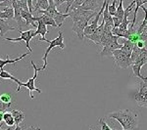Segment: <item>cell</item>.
Instances as JSON below:
<instances>
[{
  "label": "cell",
  "instance_id": "1",
  "mask_svg": "<svg viewBox=\"0 0 147 130\" xmlns=\"http://www.w3.org/2000/svg\"><path fill=\"white\" fill-rule=\"evenodd\" d=\"M108 117L117 120L124 129L136 130L138 126V115L134 110H119L109 113Z\"/></svg>",
  "mask_w": 147,
  "mask_h": 130
},
{
  "label": "cell",
  "instance_id": "2",
  "mask_svg": "<svg viewBox=\"0 0 147 130\" xmlns=\"http://www.w3.org/2000/svg\"><path fill=\"white\" fill-rule=\"evenodd\" d=\"M134 101L138 107L147 108V78L138 79V86L137 90L132 96Z\"/></svg>",
  "mask_w": 147,
  "mask_h": 130
},
{
  "label": "cell",
  "instance_id": "3",
  "mask_svg": "<svg viewBox=\"0 0 147 130\" xmlns=\"http://www.w3.org/2000/svg\"><path fill=\"white\" fill-rule=\"evenodd\" d=\"M30 64H32V68H34V76H32V78L28 79V82H25V83H24V82H21V83L18 85L17 92H20L21 87H26V88H28V91H30V97L32 99H34V96L32 95V92H34V91H36L37 93H39V94L41 93V90H40V88H36V87H35V81H36V78H37V74H38L39 70H41V68H37L34 61H32Z\"/></svg>",
  "mask_w": 147,
  "mask_h": 130
},
{
  "label": "cell",
  "instance_id": "4",
  "mask_svg": "<svg viewBox=\"0 0 147 130\" xmlns=\"http://www.w3.org/2000/svg\"><path fill=\"white\" fill-rule=\"evenodd\" d=\"M114 63L118 66V67L122 68H127L131 67V60H130V55L123 50L122 48L115 50L113 53Z\"/></svg>",
  "mask_w": 147,
  "mask_h": 130
},
{
  "label": "cell",
  "instance_id": "5",
  "mask_svg": "<svg viewBox=\"0 0 147 130\" xmlns=\"http://www.w3.org/2000/svg\"><path fill=\"white\" fill-rule=\"evenodd\" d=\"M46 42H47V43H49V46H48V48L46 49L45 54H44L43 58H42L44 64H43V66L41 67V70H44L46 68V67H47V57H48V54L52 51V49H53L54 47H59V48H61V49H65L64 37H63L62 32H59V35L56 37L55 39H53V40H48V39H47Z\"/></svg>",
  "mask_w": 147,
  "mask_h": 130
},
{
  "label": "cell",
  "instance_id": "6",
  "mask_svg": "<svg viewBox=\"0 0 147 130\" xmlns=\"http://www.w3.org/2000/svg\"><path fill=\"white\" fill-rule=\"evenodd\" d=\"M119 38H120L119 36H116V35H114V36L112 37V39L109 40L107 43L103 46V49L101 50L99 55H100L101 57L112 56L114 51L122 48L123 44H119V42H118V39H119Z\"/></svg>",
  "mask_w": 147,
  "mask_h": 130
},
{
  "label": "cell",
  "instance_id": "7",
  "mask_svg": "<svg viewBox=\"0 0 147 130\" xmlns=\"http://www.w3.org/2000/svg\"><path fill=\"white\" fill-rule=\"evenodd\" d=\"M146 62H147V48H144L140 55L137 57L136 60L131 65V68L134 70V74L136 77H138L140 79H144V76H142L140 74V70L142 66L145 65Z\"/></svg>",
  "mask_w": 147,
  "mask_h": 130
},
{
  "label": "cell",
  "instance_id": "8",
  "mask_svg": "<svg viewBox=\"0 0 147 130\" xmlns=\"http://www.w3.org/2000/svg\"><path fill=\"white\" fill-rule=\"evenodd\" d=\"M19 32H20L21 36L18 37V38H5V40H7V41H22V40H24V41H26V45H27V48L28 52H32V49H30V40H32V37L36 36L35 35V30L34 29H28V30H26V31H23V30H19Z\"/></svg>",
  "mask_w": 147,
  "mask_h": 130
},
{
  "label": "cell",
  "instance_id": "9",
  "mask_svg": "<svg viewBox=\"0 0 147 130\" xmlns=\"http://www.w3.org/2000/svg\"><path fill=\"white\" fill-rule=\"evenodd\" d=\"M88 19H85V20H77V21H73L74 22V25L72 30L77 34V36L79 37L80 40H84V29L85 27L88 25L89 23Z\"/></svg>",
  "mask_w": 147,
  "mask_h": 130
},
{
  "label": "cell",
  "instance_id": "10",
  "mask_svg": "<svg viewBox=\"0 0 147 130\" xmlns=\"http://www.w3.org/2000/svg\"><path fill=\"white\" fill-rule=\"evenodd\" d=\"M104 27H105V21L102 20L101 25L98 27V28L96 29V31L94 32V34H92V35H90L89 37H87V39L91 40V41L94 42L95 44H98V45H100V44H101L102 35H103V32H104Z\"/></svg>",
  "mask_w": 147,
  "mask_h": 130
},
{
  "label": "cell",
  "instance_id": "11",
  "mask_svg": "<svg viewBox=\"0 0 147 130\" xmlns=\"http://www.w3.org/2000/svg\"><path fill=\"white\" fill-rule=\"evenodd\" d=\"M48 32L47 30V27L46 25L42 22L41 20H37V27L36 30H35V35H41V37L39 38V41H47V39L45 38V35Z\"/></svg>",
  "mask_w": 147,
  "mask_h": 130
},
{
  "label": "cell",
  "instance_id": "12",
  "mask_svg": "<svg viewBox=\"0 0 147 130\" xmlns=\"http://www.w3.org/2000/svg\"><path fill=\"white\" fill-rule=\"evenodd\" d=\"M30 52H28V53H25V54H23L22 56L19 57V58L13 59V60H10V59H8L9 56L7 55L5 60H2V59H0V70H2L4 68V67H5L6 65H8V64H15L16 62H18V61H21L22 59L25 58V57H27V56L30 55Z\"/></svg>",
  "mask_w": 147,
  "mask_h": 130
},
{
  "label": "cell",
  "instance_id": "13",
  "mask_svg": "<svg viewBox=\"0 0 147 130\" xmlns=\"http://www.w3.org/2000/svg\"><path fill=\"white\" fill-rule=\"evenodd\" d=\"M79 8L82 9V10L97 11V9H98V2H97V0H86Z\"/></svg>",
  "mask_w": 147,
  "mask_h": 130
},
{
  "label": "cell",
  "instance_id": "14",
  "mask_svg": "<svg viewBox=\"0 0 147 130\" xmlns=\"http://www.w3.org/2000/svg\"><path fill=\"white\" fill-rule=\"evenodd\" d=\"M69 17H71V13H70V12H69V13L64 14V13H61V12L57 11L56 13H55V15H54L53 19L55 20V22L57 23V25H58V27L60 28L61 27H62L63 23L66 21V19L69 18Z\"/></svg>",
  "mask_w": 147,
  "mask_h": 130
},
{
  "label": "cell",
  "instance_id": "15",
  "mask_svg": "<svg viewBox=\"0 0 147 130\" xmlns=\"http://www.w3.org/2000/svg\"><path fill=\"white\" fill-rule=\"evenodd\" d=\"M15 11L13 7H4V10L0 11V19L3 20H11L14 19Z\"/></svg>",
  "mask_w": 147,
  "mask_h": 130
},
{
  "label": "cell",
  "instance_id": "16",
  "mask_svg": "<svg viewBox=\"0 0 147 130\" xmlns=\"http://www.w3.org/2000/svg\"><path fill=\"white\" fill-rule=\"evenodd\" d=\"M11 113L14 117V120H15L16 126H20V123L23 122L24 119H25V113H24L23 111L20 110H13Z\"/></svg>",
  "mask_w": 147,
  "mask_h": 130
},
{
  "label": "cell",
  "instance_id": "17",
  "mask_svg": "<svg viewBox=\"0 0 147 130\" xmlns=\"http://www.w3.org/2000/svg\"><path fill=\"white\" fill-rule=\"evenodd\" d=\"M37 20H41L46 25H51L52 27H58L55 20H54L53 18H51L50 16L41 15V16H39V17H35V21H36V22H37Z\"/></svg>",
  "mask_w": 147,
  "mask_h": 130
},
{
  "label": "cell",
  "instance_id": "18",
  "mask_svg": "<svg viewBox=\"0 0 147 130\" xmlns=\"http://www.w3.org/2000/svg\"><path fill=\"white\" fill-rule=\"evenodd\" d=\"M15 29L16 28L11 27V25L6 22V20L0 19V34H1L2 36H3L7 31H9V30H15Z\"/></svg>",
  "mask_w": 147,
  "mask_h": 130
},
{
  "label": "cell",
  "instance_id": "19",
  "mask_svg": "<svg viewBox=\"0 0 147 130\" xmlns=\"http://www.w3.org/2000/svg\"><path fill=\"white\" fill-rule=\"evenodd\" d=\"M134 42H132L131 40L129 39H125V42H123V47L122 49L124 50L125 53H127L129 55L131 56L132 50H134Z\"/></svg>",
  "mask_w": 147,
  "mask_h": 130
},
{
  "label": "cell",
  "instance_id": "20",
  "mask_svg": "<svg viewBox=\"0 0 147 130\" xmlns=\"http://www.w3.org/2000/svg\"><path fill=\"white\" fill-rule=\"evenodd\" d=\"M49 6L48 0H36V4H35L34 12L38 11V10H46Z\"/></svg>",
  "mask_w": 147,
  "mask_h": 130
},
{
  "label": "cell",
  "instance_id": "21",
  "mask_svg": "<svg viewBox=\"0 0 147 130\" xmlns=\"http://www.w3.org/2000/svg\"><path fill=\"white\" fill-rule=\"evenodd\" d=\"M4 122H5V124L9 127L14 126L15 120H14V117H13V115H12L11 112H7L4 113Z\"/></svg>",
  "mask_w": 147,
  "mask_h": 130
},
{
  "label": "cell",
  "instance_id": "22",
  "mask_svg": "<svg viewBox=\"0 0 147 130\" xmlns=\"http://www.w3.org/2000/svg\"><path fill=\"white\" fill-rule=\"evenodd\" d=\"M0 78H4V79H11L13 80L14 82H16L18 85L21 83V81L19 79H17L16 77H14L13 75H12L11 74H9L8 72H6V70H2L1 72H0Z\"/></svg>",
  "mask_w": 147,
  "mask_h": 130
},
{
  "label": "cell",
  "instance_id": "23",
  "mask_svg": "<svg viewBox=\"0 0 147 130\" xmlns=\"http://www.w3.org/2000/svg\"><path fill=\"white\" fill-rule=\"evenodd\" d=\"M0 99L1 101H3L4 103H7V104H12V95L9 93H3L0 95Z\"/></svg>",
  "mask_w": 147,
  "mask_h": 130
},
{
  "label": "cell",
  "instance_id": "24",
  "mask_svg": "<svg viewBox=\"0 0 147 130\" xmlns=\"http://www.w3.org/2000/svg\"><path fill=\"white\" fill-rule=\"evenodd\" d=\"M85 1H86V0H75V1H74V3L72 4V6H71V8H70L71 11L75 10V9H78L79 7L82 6Z\"/></svg>",
  "mask_w": 147,
  "mask_h": 130
},
{
  "label": "cell",
  "instance_id": "25",
  "mask_svg": "<svg viewBox=\"0 0 147 130\" xmlns=\"http://www.w3.org/2000/svg\"><path fill=\"white\" fill-rule=\"evenodd\" d=\"M17 4L21 7L22 9L26 11H30L28 10V0H16Z\"/></svg>",
  "mask_w": 147,
  "mask_h": 130
},
{
  "label": "cell",
  "instance_id": "26",
  "mask_svg": "<svg viewBox=\"0 0 147 130\" xmlns=\"http://www.w3.org/2000/svg\"><path fill=\"white\" fill-rule=\"evenodd\" d=\"M11 107H12V104L4 103L3 101H1V99H0V113L5 112L6 110H8V109Z\"/></svg>",
  "mask_w": 147,
  "mask_h": 130
},
{
  "label": "cell",
  "instance_id": "27",
  "mask_svg": "<svg viewBox=\"0 0 147 130\" xmlns=\"http://www.w3.org/2000/svg\"><path fill=\"white\" fill-rule=\"evenodd\" d=\"M98 122H99V124L101 125V130H113L107 123H106V121H104L103 119H99Z\"/></svg>",
  "mask_w": 147,
  "mask_h": 130
},
{
  "label": "cell",
  "instance_id": "28",
  "mask_svg": "<svg viewBox=\"0 0 147 130\" xmlns=\"http://www.w3.org/2000/svg\"><path fill=\"white\" fill-rule=\"evenodd\" d=\"M113 22H114V27H119L123 22V20L118 17H113Z\"/></svg>",
  "mask_w": 147,
  "mask_h": 130
},
{
  "label": "cell",
  "instance_id": "29",
  "mask_svg": "<svg viewBox=\"0 0 147 130\" xmlns=\"http://www.w3.org/2000/svg\"><path fill=\"white\" fill-rule=\"evenodd\" d=\"M141 8H142V10L144 11V13H145V18H144V20L142 21L140 25H142V27H145V25H147V8H145L144 6H142Z\"/></svg>",
  "mask_w": 147,
  "mask_h": 130
},
{
  "label": "cell",
  "instance_id": "30",
  "mask_svg": "<svg viewBox=\"0 0 147 130\" xmlns=\"http://www.w3.org/2000/svg\"><path fill=\"white\" fill-rule=\"evenodd\" d=\"M32 1H36V0H28V10H30V12L32 14V12H34V6L32 5Z\"/></svg>",
  "mask_w": 147,
  "mask_h": 130
},
{
  "label": "cell",
  "instance_id": "31",
  "mask_svg": "<svg viewBox=\"0 0 147 130\" xmlns=\"http://www.w3.org/2000/svg\"><path fill=\"white\" fill-rule=\"evenodd\" d=\"M139 40H142V41H147V29L144 30L142 34L139 35Z\"/></svg>",
  "mask_w": 147,
  "mask_h": 130
},
{
  "label": "cell",
  "instance_id": "32",
  "mask_svg": "<svg viewBox=\"0 0 147 130\" xmlns=\"http://www.w3.org/2000/svg\"><path fill=\"white\" fill-rule=\"evenodd\" d=\"M136 45L139 48H144L145 47V41H142V40H138L137 42H136Z\"/></svg>",
  "mask_w": 147,
  "mask_h": 130
},
{
  "label": "cell",
  "instance_id": "33",
  "mask_svg": "<svg viewBox=\"0 0 147 130\" xmlns=\"http://www.w3.org/2000/svg\"><path fill=\"white\" fill-rule=\"evenodd\" d=\"M67 1H68V0H54L56 7H59L60 5H62L63 3H65V2H67Z\"/></svg>",
  "mask_w": 147,
  "mask_h": 130
},
{
  "label": "cell",
  "instance_id": "34",
  "mask_svg": "<svg viewBox=\"0 0 147 130\" xmlns=\"http://www.w3.org/2000/svg\"><path fill=\"white\" fill-rule=\"evenodd\" d=\"M27 130H40V127H38V126L35 127V126H32H32H28Z\"/></svg>",
  "mask_w": 147,
  "mask_h": 130
},
{
  "label": "cell",
  "instance_id": "35",
  "mask_svg": "<svg viewBox=\"0 0 147 130\" xmlns=\"http://www.w3.org/2000/svg\"><path fill=\"white\" fill-rule=\"evenodd\" d=\"M3 125H4L3 122H1V123H0V130H12V128H6V129L2 128V127H3Z\"/></svg>",
  "mask_w": 147,
  "mask_h": 130
},
{
  "label": "cell",
  "instance_id": "36",
  "mask_svg": "<svg viewBox=\"0 0 147 130\" xmlns=\"http://www.w3.org/2000/svg\"><path fill=\"white\" fill-rule=\"evenodd\" d=\"M4 120V113H0V122Z\"/></svg>",
  "mask_w": 147,
  "mask_h": 130
},
{
  "label": "cell",
  "instance_id": "37",
  "mask_svg": "<svg viewBox=\"0 0 147 130\" xmlns=\"http://www.w3.org/2000/svg\"><path fill=\"white\" fill-rule=\"evenodd\" d=\"M24 127H21V126H16V128H14L13 130H23Z\"/></svg>",
  "mask_w": 147,
  "mask_h": 130
},
{
  "label": "cell",
  "instance_id": "38",
  "mask_svg": "<svg viewBox=\"0 0 147 130\" xmlns=\"http://www.w3.org/2000/svg\"><path fill=\"white\" fill-rule=\"evenodd\" d=\"M5 0H0V3H2V2H4Z\"/></svg>",
  "mask_w": 147,
  "mask_h": 130
},
{
  "label": "cell",
  "instance_id": "39",
  "mask_svg": "<svg viewBox=\"0 0 147 130\" xmlns=\"http://www.w3.org/2000/svg\"><path fill=\"white\" fill-rule=\"evenodd\" d=\"M123 130H129V129H123Z\"/></svg>",
  "mask_w": 147,
  "mask_h": 130
},
{
  "label": "cell",
  "instance_id": "40",
  "mask_svg": "<svg viewBox=\"0 0 147 130\" xmlns=\"http://www.w3.org/2000/svg\"><path fill=\"white\" fill-rule=\"evenodd\" d=\"M89 130H92V129H91V127H90V128H89Z\"/></svg>",
  "mask_w": 147,
  "mask_h": 130
},
{
  "label": "cell",
  "instance_id": "41",
  "mask_svg": "<svg viewBox=\"0 0 147 130\" xmlns=\"http://www.w3.org/2000/svg\"><path fill=\"white\" fill-rule=\"evenodd\" d=\"M0 36H2V35H1V34H0Z\"/></svg>",
  "mask_w": 147,
  "mask_h": 130
}]
</instances>
